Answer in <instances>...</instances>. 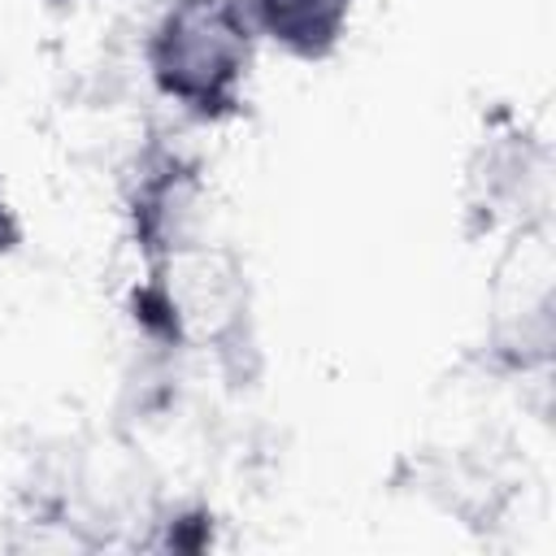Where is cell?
<instances>
[{"instance_id": "cell-3", "label": "cell", "mask_w": 556, "mask_h": 556, "mask_svg": "<svg viewBox=\"0 0 556 556\" xmlns=\"http://www.w3.org/2000/svg\"><path fill=\"white\" fill-rule=\"evenodd\" d=\"M552 230L547 217H530L513 226V239L495 265L491 282V317L482 352L500 374H539L552 365L556 317H552Z\"/></svg>"}, {"instance_id": "cell-5", "label": "cell", "mask_w": 556, "mask_h": 556, "mask_svg": "<svg viewBox=\"0 0 556 556\" xmlns=\"http://www.w3.org/2000/svg\"><path fill=\"white\" fill-rule=\"evenodd\" d=\"M243 13L261 43L300 65H321L343 48L356 0H243Z\"/></svg>"}, {"instance_id": "cell-6", "label": "cell", "mask_w": 556, "mask_h": 556, "mask_svg": "<svg viewBox=\"0 0 556 556\" xmlns=\"http://www.w3.org/2000/svg\"><path fill=\"white\" fill-rule=\"evenodd\" d=\"M22 243H26V226H22V213H17V204L0 178V261H9Z\"/></svg>"}, {"instance_id": "cell-4", "label": "cell", "mask_w": 556, "mask_h": 556, "mask_svg": "<svg viewBox=\"0 0 556 556\" xmlns=\"http://www.w3.org/2000/svg\"><path fill=\"white\" fill-rule=\"evenodd\" d=\"M543 143L539 135L513 117L508 109H500L495 117H486L469 161H465V217L469 230L495 235V230H513L530 217H543V208H534V195L543 187Z\"/></svg>"}, {"instance_id": "cell-2", "label": "cell", "mask_w": 556, "mask_h": 556, "mask_svg": "<svg viewBox=\"0 0 556 556\" xmlns=\"http://www.w3.org/2000/svg\"><path fill=\"white\" fill-rule=\"evenodd\" d=\"M122 222L139 269H169L208 248L213 191L200 156L152 135L126 165Z\"/></svg>"}, {"instance_id": "cell-1", "label": "cell", "mask_w": 556, "mask_h": 556, "mask_svg": "<svg viewBox=\"0 0 556 556\" xmlns=\"http://www.w3.org/2000/svg\"><path fill=\"white\" fill-rule=\"evenodd\" d=\"M256 48L243 0H161L143 35V70L187 122L222 126L248 104Z\"/></svg>"}]
</instances>
